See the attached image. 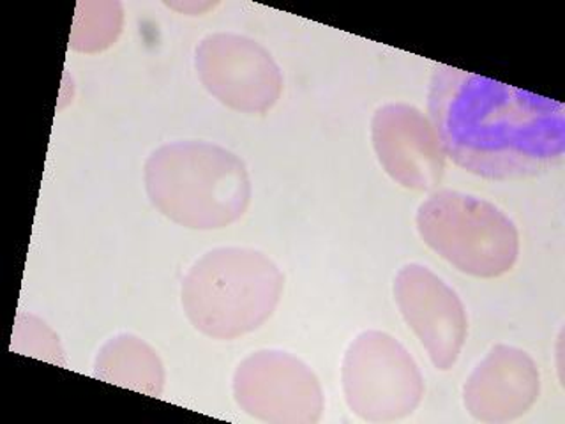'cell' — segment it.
Listing matches in <instances>:
<instances>
[{
    "instance_id": "3957f363",
    "label": "cell",
    "mask_w": 565,
    "mask_h": 424,
    "mask_svg": "<svg viewBox=\"0 0 565 424\" xmlns=\"http://www.w3.org/2000/svg\"><path fill=\"white\" fill-rule=\"evenodd\" d=\"M281 276L260 253L216 250L194 265L184 283V305L203 332L234 338L273 314Z\"/></svg>"
},
{
    "instance_id": "5b68a950",
    "label": "cell",
    "mask_w": 565,
    "mask_h": 424,
    "mask_svg": "<svg viewBox=\"0 0 565 424\" xmlns=\"http://www.w3.org/2000/svg\"><path fill=\"white\" fill-rule=\"evenodd\" d=\"M344 391L364 420L391 421L412 414L424 396L417 362L402 343L382 332L359 336L344 361Z\"/></svg>"
},
{
    "instance_id": "277c9868",
    "label": "cell",
    "mask_w": 565,
    "mask_h": 424,
    "mask_svg": "<svg viewBox=\"0 0 565 424\" xmlns=\"http://www.w3.org/2000/svg\"><path fill=\"white\" fill-rule=\"evenodd\" d=\"M159 156L156 191L170 216L193 229H220L243 214L249 184L234 155L207 144H179Z\"/></svg>"
},
{
    "instance_id": "52a82bcc",
    "label": "cell",
    "mask_w": 565,
    "mask_h": 424,
    "mask_svg": "<svg viewBox=\"0 0 565 424\" xmlns=\"http://www.w3.org/2000/svg\"><path fill=\"white\" fill-rule=\"evenodd\" d=\"M235 394L247 412L265 421H313L322 409L313 373L297 359L260 352L238 367Z\"/></svg>"
},
{
    "instance_id": "6da1fadb",
    "label": "cell",
    "mask_w": 565,
    "mask_h": 424,
    "mask_svg": "<svg viewBox=\"0 0 565 424\" xmlns=\"http://www.w3.org/2000/svg\"><path fill=\"white\" fill-rule=\"evenodd\" d=\"M428 110L446 156L482 179H529L564 161L565 106L552 97L435 64Z\"/></svg>"
},
{
    "instance_id": "7a4b0ae2",
    "label": "cell",
    "mask_w": 565,
    "mask_h": 424,
    "mask_svg": "<svg viewBox=\"0 0 565 424\" xmlns=\"http://www.w3.org/2000/svg\"><path fill=\"white\" fill-rule=\"evenodd\" d=\"M417 230L433 252L473 278H500L520 258L516 223L476 194L452 190L429 194L417 211Z\"/></svg>"
},
{
    "instance_id": "ba28073f",
    "label": "cell",
    "mask_w": 565,
    "mask_h": 424,
    "mask_svg": "<svg viewBox=\"0 0 565 424\" xmlns=\"http://www.w3.org/2000/svg\"><path fill=\"white\" fill-rule=\"evenodd\" d=\"M541 394L537 362L512 344H494L477 362L463 385L468 414L481 423L502 424L520 420Z\"/></svg>"
},
{
    "instance_id": "9c48e42d",
    "label": "cell",
    "mask_w": 565,
    "mask_h": 424,
    "mask_svg": "<svg viewBox=\"0 0 565 424\" xmlns=\"http://www.w3.org/2000/svg\"><path fill=\"white\" fill-rule=\"evenodd\" d=\"M376 152L385 170L411 190L428 191L440 184L446 152L423 112L411 105H388L373 120Z\"/></svg>"
},
{
    "instance_id": "8992f818",
    "label": "cell",
    "mask_w": 565,
    "mask_h": 424,
    "mask_svg": "<svg viewBox=\"0 0 565 424\" xmlns=\"http://www.w3.org/2000/svg\"><path fill=\"white\" fill-rule=\"evenodd\" d=\"M394 292L406 324L419 338L433 367L449 371L458 362L468 335L467 309L458 292L420 264L399 271Z\"/></svg>"
},
{
    "instance_id": "30bf717a",
    "label": "cell",
    "mask_w": 565,
    "mask_h": 424,
    "mask_svg": "<svg viewBox=\"0 0 565 424\" xmlns=\"http://www.w3.org/2000/svg\"><path fill=\"white\" fill-rule=\"evenodd\" d=\"M199 66L212 93L241 110H265L278 97V67L252 41L237 35H212L203 41Z\"/></svg>"
}]
</instances>
